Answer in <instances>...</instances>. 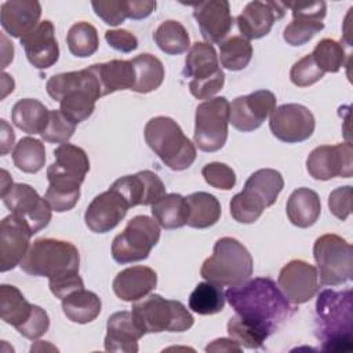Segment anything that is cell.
Segmentation results:
<instances>
[{
	"mask_svg": "<svg viewBox=\"0 0 353 353\" xmlns=\"http://www.w3.org/2000/svg\"><path fill=\"white\" fill-rule=\"evenodd\" d=\"M306 170L317 181H328L335 176L350 178L353 175L352 145L342 142L314 148L306 159Z\"/></svg>",
	"mask_w": 353,
	"mask_h": 353,
	"instance_id": "obj_15",
	"label": "cell"
},
{
	"mask_svg": "<svg viewBox=\"0 0 353 353\" xmlns=\"http://www.w3.org/2000/svg\"><path fill=\"white\" fill-rule=\"evenodd\" d=\"M132 317L143 334H157L163 331H188L194 319L179 301L165 299L159 294H150L135 301L131 307Z\"/></svg>",
	"mask_w": 353,
	"mask_h": 353,
	"instance_id": "obj_8",
	"label": "cell"
},
{
	"mask_svg": "<svg viewBox=\"0 0 353 353\" xmlns=\"http://www.w3.org/2000/svg\"><path fill=\"white\" fill-rule=\"evenodd\" d=\"M50 110L37 99L23 98L19 99L11 110V119L15 127L26 134H41L47 125Z\"/></svg>",
	"mask_w": 353,
	"mask_h": 353,
	"instance_id": "obj_33",
	"label": "cell"
},
{
	"mask_svg": "<svg viewBox=\"0 0 353 353\" xmlns=\"http://www.w3.org/2000/svg\"><path fill=\"white\" fill-rule=\"evenodd\" d=\"M284 6L292 11V21L285 26L283 33L287 44L294 47L302 46L324 29L323 19L327 11L324 1H290L284 3Z\"/></svg>",
	"mask_w": 353,
	"mask_h": 353,
	"instance_id": "obj_18",
	"label": "cell"
},
{
	"mask_svg": "<svg viewBox=\"0 0 353 353\" xmlns=\"http://www.w3.org/2000/svg\"><path fill=\"white\" fill-rule=\"evenodd\" d=\"M48 328H50V317L47 312L43 307L33 305L30 317L19 328H17V331L28 339H37L43 336L48 331Z\"/></svg>",
	"mask_w": 353,
	"mask_h": 353,
	"instance_id": "obj_48",
	"label": "cell"
},
{
	"mask_svg": "<svg viewBox=\"0 0 353 353\" xmlns=\"http://www.w3.org/2000/svg\"><path fill=\"white\" fill-rule=\"evenodd\" d=\"M80 197V190H66V189H55L48 186L44 194V199L50 204L51 210L55 212H65L72 210Z\"/></svg>",
	"mask_w": 353,
	"mask_h": 353,
	"instance_id": "obj_50",
	"label": "cell"
},
{
	"mask_svg": "<svg viewBox=\"0 0 353 353\" xmlns=\"http://www.w3.org/2000/svg\"><path fill=\"white\" fill-rule=\"evenodd\" d=\"M46 90L54 101L59 102V110L76 124L87 120L95 109V102L103 97L91 66L54 74L47 80Z\"/></svg>",
	"mask_w": 353,
	"mask_h": 353,
	"instance_id": "obj_3",
	"label": "cell"
},
{
	"mask_svg": "<svg viewBox=\"0 0 353 353\" xmlns=\"http://www.w3.org/2000/svg\"><path fill=\"white\" fill-rule=\"evenodd\" d=\"M76 123L66 117L61 110H50L47 125L40 137L50 143H66L76 131Z\"/></svg>",
	"mask_w": 353,
	"mask_h": 353,
	"instance_id": "obj_44",
	"label": "cell"
},
{
	"mask_svg": "<svg viewBox=\"0 0 353 353\" xmlns=\"http://www.w3.org/2000/svg\"><path fill=\"white\" fill-rule=\"evenodd\" d=\"M145 141L159 159L174 171L189 168L196 160V146L179 124L167 116L150 119L143 130Z\"/></svg>",
	"mask_w": 353,
	"mask_h": 353,
	"instance_id": "obj_6",
	"label": "cell"
},
{
	"mask_svg": "<svg viewBox=\"0 0 353 353\" xmlns=\"http://www.w3.org/2000/svg\"><path fill=\"white\" fill-rule=\"evenodd\" d=\"M201 175H203L204 181L215 189L230 190L236 185V174L225 163L212 161V163L205 164L201 170Z\"/></svg>",
	"mask_w": 353,
	"mask_h": 353,
	"instance_id": "obj_46",
	"label": "cell"
},
{
	"mask_svg": "<svg viewBox=\"0 0 353 353\" xmlns=\"http://www.w3.org/2000/svg\"><path fill=\"white\" fill-rule=\"evenodd\" d=\"M130 205L125 199L109 188L92 199L84 212L87 228L94 233H106L114 229L125 216Z\"/></svg>",
	"mask_w": 353,
	"mask_h": 353,
	"instance_id": "obj_21",
	"label": "cell"
},
{
	"mask_svg": "<svg viewBox=\"0 0 353 353\" xmlns=\"http://www.w3.org/2000/svg\"><path fill=\"white\" fill-rule=\"evenodd\" d=\"M14 165L26 174L39 172L46 163V148L41 141L23 137L14 148L12 152Z\"/></svg>",
	"mask_w": 353,
	"mask_h": 353,
	"instance_id": "obj_38",
	"label": "cell"
},
{
	"mask_svg": "<svg viewBox=\"0 0 353 353\" xmlns=\"http://www.w3.org/2000/svg\"><path fill=\"white\" fill-rule=\"evenodd\" d=\"M312 58L324 73H336L345 65V48L334 39L320 40L312 51Z\"/></svg>",
	"mask_w": 353,
	"mask_h": 353,
	"instance_id": "obj_42",
	"label": "cell"
},
{
	"mask_svg": "<svg viewBox=\"0 0 353 353\" xmlns=\"http://www.w3.org/2000/svg\"><path fill=\"white\" fill-rule=\"evenodd\" d=\"M157 284V274L148 266H131L119 272L113 280V292L124 302H135L149 295Z\"/></svg>",
	"mask_w": 353,
	"mask_h": 353,
	"instance_id": "obj_28",
	"label": "cell"
},
{
	"mask_svg": "<svg viewBox=\"0 0 353 353\" xmlns=\"http://www.w3.org/2000/svg\"><path fill=\"white\" fill-rule=\"evenodd\" d=\"M102 309L99 296L88 290L80 288L62 299V312L73 323L87 324L95 320Z\"/></svg>",
	"mask_w": 353,
	"mask_h": 353,
	"instance_id": "obj_31",
	"label": "cell"
},
{
	"mask_svg": "<svg viewBox=\"0 0 353 353\" xmlns=\"http://www.w3.org/2000/svg\"><path fill=\"white\" fill-rule=\"evenodd\" d=\"M252 256L234 237H221L214 244L212 255L200 269L201 277L219 287H236L252 276Z\"/></svg>",
	"mask_w": 353,
	"mask_h": 353,
	"instance_id": "obj_5",
	"label": "cell"
},
{
	"mask_svg": "<svg viewBox=\"0 0 353 353\" xmlns=\"http://www.w3.org/2000/svg\"><path fill=\"white\" fill-rule=\"evenodd\" d=\"M324 74L325 73L319 69L310 54L298 59L290 70L291 83L296 87H309L321 80Z\"/></svg>",
	"mask_w": 353,
	"mask_h": 353,
	"instance_id": "obj_45",
	"label": "cell"
},
{
	"mask_svg": "<svg viewBox=\"0 0 353 353\" xmlns=\"http://www.w3.org/2000/svg\"><path fill=\"white\" fill-rule=\"evenodd\" d=\"M95 14L108 25L117 26L128 18V0L91 1Z\"/></svg>",
	"mask_w": 353,
	"mask_h": 353,
	"instance_id": "obj_47",
	"label": "cell"
},
{
	"mask_svg": "<svg viewBox=\"0 0 353 353\" xmlns=\"http://www.w3.org/2000/svg\"><path fill=\"white\" fill-rule=\"evenodd\" d=\"M152 215L154 221L164 229H178L186 225L189 207L186 197L179 193H165L161 199L152 204Z\"/></svg>",
	"mask_w": 353,
	"mask_h": 353,
	"instance_id": "obj_34",
	"label": "cell"
},
{
	"mask_svg": "<svg viewBox=\"0 0 353 353\" xmlns=\"http://www.w3.org/2000/svg\"><path fill=\"white\" fill-rule=\"evenodd\" d=\"M243 347L236 343L232 338H219L205 346V352H234L240 353Z\"/></svg>",
	"mask_w": 353,
	"mask_h": 353,
	"instance_id": "obj_53",
	"label": "cell"
},
{
	"mask_svg": "<svg viewBox=\"0 0 353 353\" xmlns=\"http://www.w3.org/2000/svg\"><path fill=\"white\" fill-rule=\"evenodd\" d=\"M0 139H1V154H7L12 145H14V141H15V135H14V131L12 128L8 125V123L6 120H1V135H0Z\"/></svg>",
	"mask_w": 353,
	"mask_h": 353,
	"instance_id": "obj_54",
	"label": "cell"
},
{
	"mask_svg": "<svg viewBox=\"0 0 353 353\" xmlns=\"http://www.w3.org/2000/svg\"><path fill=\"white\" fill-rule=\"evenodd\" d=\"M272 134L281 142L298 143L314 132L313 113L301 103H284L273 110L269 120Z\"/></svg>",
	"mask_w": 353,
	"mask_h": 353,
	"instance_id": "obj_16",
	"label": "cell"
},
{
	"mask_svg": "<svg viewBox=\"0 0 353 353\" xmlns=\"http://www.w3.org/2000/svg\"><path fill=\"white\" fill-rule=\"evenodd\" d=\"M66 44L69 51L79 58H87L97 52L99 47L98 32L95 26L88 22H77L70 26L66 34Z\"/></svg>",
	"mask_w": 353,
	"mask_h": 353,
	"instance_id": "obj_41",
	"label": "cell"
},
{
	"mask_svg": "<svg viewBox=\"0 0 353 353\" xmlns=\"http://www.w3.org/2000/svg\"><path fill=\"white\" fill-rule=\"evenodd\" d=\"M156 6L157 4L153 0H130L128 1V18L143 19L154 11Z\"/></svg>",
	"mask_w": 353,
	"mask_h": 353,
	"instance_id": "obj_52",
	"label": "cell"
},
{
	"mask_svg": "<svg viewBox=\"0 0 353 353\" xmlns=\"http://www.w3.org/2000/svg\"><path fill=\"white\" fill-rule=\"evenodd\" d=\"M230 103L225 97L210 98L196 108L194 134L196 146L203 152H216L228 139Z\"/></svg>",
	"mask_w": 353,
	"mask_h": 353,
	"instance_id": "obj_13",
	"label": "cell"
},
{
	"mask_svg": "<svg viewBox=\"0 0 353 353\" xmlns=\"http://www.w3.org/2000/svg\"><path fill=\"white\" fill-rule=\"evenodd\" d=\"M276 101V95L269 90H258L237 97L230 103L229 123L239 131H254L273 113Z\"/></svg>",
	"mask_w": 353,
	"mask_h": 353,
	"instance_id": "obj_17",
	"label": "cell"
},
{
	"mask_svg": "<svg viewBox=\"0 0 353 353\" xmlns=\"http://www.w3.org/2000/svg\"><path fill=\"white\" fill-rule=\"evenodd\" d=\"M143 335L131 312H116L108 319L105 350L135 353L138 352V341Z\"/></svg>",
	"mask_w": 353,
	"mask_h": 353,
	"instance_id": "obj_27",
	"label": "cell"
},
{
	"mask_svg": "<svg viewBox=\"0 0 353 353\" xmlns=\"http://www.w3.org/2000/svg\"><path fill=\"white\" fill-rule=\"evenodd\" d=\"M277 285L290 303H305L319 290L317 269L303 259H292L281 268Z\"/></svg>",
	"mask_w": 353,
	"mask_h": 353,
	"instance_id": "obj_19",
	"label": "cell"
},
{
	"mask_svg": "<svg viewBox=\"0 0 353 353\" xmlns=\"http://www.w3.org/2000/svg\"><path fill=\"white\" fill-rule=\"evenodd\" d=\"M41 6L36 0H10L0 7L3 29L12 37L22 39L40 22Z\"/></svg>",
	"mask_w": 353,
	"mask_h": 353,
	"instance_id": "obj_26",
	"label": "cell"
},
{
	"mask_svg": "<svg viewBox=\"0 0 353 353\" xmlns=\"http://www.w3.org/2000/svg\"><path fill=\"white\" fill-rule=\"evenodd\" d=\"M79 265L80 254L72 243L43 237L30 244L19 268L30 276L47 277L51 292L63 299L70 292L84 288Z\"/></svg>",
	"mask_w": 353,
	"mask_h": 353,
	"instance_id": "obj_2",
	"label": "cell"
},
{
	"mask_svg": "<svg viewBox=\"0 0 353 353\" xmlns=\"http://www.w3.org/2000/svg\"><path fill=\"white\" fill-rule=\"evenodd\" d=\"M30 228L14 214L0 222V270L8 272L21 263L30 247Z\"/></svg>",
	"mask_w": 353,
	"mask_h": 353,
	"instance_id": "obj_20",
	"label": "cell"
},
{
	"mask_svg": "<svg viewBox=\"0 0 353 353\" xmlns=\"http://www.w3.org/2000/svg\"><path fill=\"white\" fill-rule=\"evenodd\" d=\"M55 161L47 168L48 186L55 189L80 190L87 172L90 160L84 149L72 143H61L54 150Z\"/></svg>",
	"mask_w": 353,
	"mask_h": 353,
	"instance_id": "obj_14",
	"label": "cell"
},
{
	"mask_svg": "<svg viewBox=\"0 0 353 353\" xmlns=\"http://www.w3.org/2000/svg\"><path fill=\"white\" fill-rule=\"evenodd\" d=\"M285 14V6L281 1H251L237 15L236 22L244 39H261L266 36L273 23Z\"/></svg>",
	"mask_w": 353,
	"mask_h": 353,
	"instance_id": "obj_23",
	"label": "cell"
},
{
	"mask_svg": "<svg viewBox=\"0 0 353 353\" xmlns=\"http://www.w3.org/2000/svg\"><path fill=\"white\" fill-rule=\"evenodd\" d=\"M313 256L320 272V285H342L353 276L352 245L338 234L327 233L316 239Z\"/></svg>",
	"mask_w": 353,
	"mask_h": 353,
	"instance_id": "obj_10",
	"label": "cell"
},
{
	"mask_svg": "<svg viewBox=\"0 0 353 353\" xmlns=\"http://www.w3.org/2000/svg\"><path fill=\"white\" fill-rule=\"evenodd\" d=\"M135 69V84L132 91L148 94L157 90L164 80L163 62L152 54H139L131 59Z\"/></svg>",
	"mask_w": 353,
	"mask_h": 353,
	"instance_id": "obj_36",
	"label": "cell"
},
{
	"mask_svg": "<svg viewBox=\"0 0 353 353\" xmlns=\"http://www.w3.org/2000/svg\"><path fill=\"white\" fill-rule=\"evenodd\" d=\"M189 215L186 225L194 229H205L215 225L221 218V203L207 192H194L186 197Z\"/></svg>",
	"mask_w": 353,
	"mask_h": 353,
	"instance_id": "obj_32",
	"label": "cell"
},
{
	"mask_svg": "<svg viewBox=\"0 0 353 353\" xmlns=\"http://www.w3.org/2000/svg\"><path fill=\"white\" fill-rule=\"evenodd\" d=\"M225 292L222 287L204 281L199 283L189 296V307L201 316L215 314L225 307Z\"/></svg>",
	"mask_w": 353,
	"mask_h": 353,
	"instance_id": "obj_39",
	"label": "cell"
},
{
	"mask_svg": "<svg viewBox=\"0 0 353 353\" xmlns=\"http://www.w3.org/2000/svg\"><path fill=\"white\" fill-rule=\"evenodd\" d=\"M316 331L323 350L341 352L352 347V291L324 290L316 302Z\"/></svg>",
	"mask_w": 353,
	"mask_h": 353,
	"instance_id": "obj_4",
	"label": "cell"
},
{
	"mask_svg": "<svg viewBox=\"0 0 353 353\" xmlns=\"http://www.w3.org/2000/svg\"><path fill=\"white\" fill-rule=\"evenodd\" d=\"M228 334L236 343L247 349H259L269 338V335H266L263 331L247 323L237 314L229 319Z\"/></svg>",
	"mask_w": 353,
	"mask_h": 353,
	"instance_id": "obj_43",
	"label": "cell"
},
{
	"mask_svg": "<svg viewBox=\"0 0 353 353\" xmlns=\"http://www.w3.org/2000/svg\"><path fill=\"white\" fill-rule=\"evenodd\" d=\"M328 208L334 216L346 221L352 212V186H341L328 196Z\"/></svg>",
	"mask_w": 353,
	"mask_h": 353,
	"instance_id": "obj_49",
	"label": "cell"
},
{
	"mask_svg": "<svg viewBox=\"0 0 353 353\" xmlns=\"http://www.w3.org/2000/svg\"><path fill=\"white\" fill-rule=\"evenodd\" d=\"M252 58V46L243 36H232L219 43V61L225 69L243 70Z\"/></svg>",
	"mask_w": 353,
	"mask_h": 353,
	"instance_id": "obj_40",
	"label": "cell"
},
{
	"mask_svg": "<svg viewBox=\"0 0 353 353\" xmlns=\"http://www.w3.org/2000/svg\"><path fill=\"white\" fill-rule=\"evenodd\" d=\"M28 61L37 69L51 68L59 58V47L54 23L41 21L30 33L21 39Z\"/></svg>",
	"mask_w": 353,
	"mask_h": 353,
	"instance_id": "obj_25",
	"label": "cell"
},
{
	"mask_svg": "<svg viewBox=\"0 0 353 353\" xmlns=\"http://www.w3.org/2000/svg\"><path fill=\"white\" fill-rule=\"evenodd\" d=\"M32 310L33 305L26 301L15 285H0V316L4 323L17 330L30 317Z\"/></svg>",
	"mask_w": 353,
	"mask_h": 353,
	"instance_id": "obj_35",
	"label": "cell"
},
{
	"mask_svg": "<svg viewBox=\"0 0 353 353\" xmlns=\"http://www.w3.org/2000/svg\"><path fill=\"white\" fill-rule=\"evenodd\" d=\"M160 240V225L148 215L131 218L112 243V258L117 263L143 261Z\"/></svg>",
	"mask_w": 353,
	"mask_h": 353,
	"instance_id": "obj_12",
	"label": "cell"
},
{
	"mask_svg": "<svg viewBox=\"0 0 353 353\" xmlns=\"http://www.w3.org/2000/svg\"><path fill=\"white\" fill-rule=\"evenodd\" d=\"M106 43L114 48L116 51L121 52H131L138 47V39L135 34L125 29H114L105 32Z\"/></svg>",
	"mask_w": 353,
	"mask_h": 353,
	"instance_id": "obj_51",
	"label": "cell"
},
{
	"mask_svg": "<svg viewBox=\"0 0 353 353\" xmlns=\"http://www.w3.org/2000/svg\"><path fill=\"white\" fill-rule=\"evenodd\" d=\"M285 212L294 226L301 229L310 228L317 222L321 212L320 197L309 188H298L290 194Z\"/></svg>",
	"mask_w": 353,
	"mask_h": 353,
	"instance_id": "obj_30",
	"label": "cell"
},
{
	"mask_svg": "<svg viewBox=\"0 0 353 353\" xmlns=\"http://www.w3.org/2000/svg\"><path fill=\"white\" fill-rule=\"evenodd\" d=\"M1 200L4 205L28 223L32 233L44 229L51 221V207L37 190L26 183H14L6 170L1 171Z\"/></svg>",
	"mask_w": 353,
	"mask_h": 353,
	"instance_id": "obj_11",
	"label": "cell"
},
{
	"mask_svg": "<svg viewBox=\"0 0 353 353\" xmlns=\"http://www.w3.org/2000/svg\"><path fill=\"white\" fill-rule=\"evenodd\" d=\"M153 39L157 47L168 55H179L188 51L190 46L188 30L181 22L175 19H168L161 22L157 26L153 34Z\"/></svg>",
	"mask_w": 353,
	"mask_h": 353,
	"instance_id": "obj_37",
	"label": "cell"
},
{
	"mask_svg": "<svg viewBox=\"0 0 353 353\" xmlns=\"http://www.w3.org/2000/svg\"><path fill=\"white\" fill-rule=\"evenodd\" d=\"M193 17L205 43H222L233 26L230 6L226 0H208L193 6Z\"/></svg>",
	"mask_w": 353,
	"mask_h": 353,
	"instance_id": "obj_24",
	"label": "cell"
},
{
	"mask_svg": "<svg viewBox=\"0 0 353 353\" xmlns=\"http://www.w3.org/2000/svg\"><path fill=\"white\" fill-rule=\"evenodd\" d=\"M182 74L190 79L189 91L197 99L212 98L225 83V73L219 68L215 48L201 41H196L189 48Z\"/></svg>",
	"mask_w": 353,
	"mask_h": 353,
	"instance_id": "obj_9",
	"label": "cell"
},
{
	"mask_svg": "<svg viewBox=\"0 0 353 353\" xmlns=\"http://www.w3.org/2000/svg\"><path fill=\"white\" fill-rule=\"evenodd\" d=\"M91 68L99 80L103 97L120 90H132L135 84V69L131 61L112 59L94 63Z\"/></svg>",
	"mask_w": 353,
	"mask_h": 353,
	"instance_id": "obj_29",
	"label": "cell"
},
{
	"mask_svg": "<svg viewBox=\"0 0 353 353\" xmlns=\"http://www.w3.org/2000/svg\"><path fill=\"white\" fill-rule=\"evenodd\" d=\"M225 298L237 316L266 335L280 330L295 310L269 277H255L240 285L229 287Z\"/></svg>",
	"mask_w": 353,
	"mask_h": 353,
	"instance_id": "obj_1",
	"label": "cell"
},
{
	"mask_svg": "<svg viewBox=\"0 0 353 353\" xmlns=\"http://www.w3.org/2000/svg\"><path fill=\"white\" fill-rule=\"evenodd\" d=\"M284 188L281 174L273 168H261L251 174L244 189L230 200V215L240 223H254L263 210L273 205Z\"/></svg>",
	"mask_w": 353,
	"mask_h": 353,
	"instance_id": "obj_7",
	"label": "cell"
},
{
	"mask_svg": "<svg viewBox=\"0 0 353 353\" xmlns=\"http://www.w3.org/2000/svg\"><path fill=\"white\" fill-rule=\"evenodd\" d=\"M110 188L119 192L130 207L152 205L165 194L163 181L157 174L149 170L121 176L116 179Z\"/></svg>",
	"mask_w": 353,
	"mask_h": 353,
	"instance_id": "obj_22",
	"label": "cell"
}]
</instances>
